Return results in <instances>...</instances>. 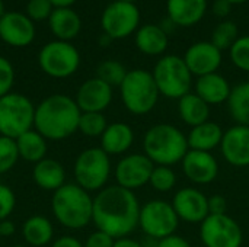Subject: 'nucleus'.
Wrapping results in <instances>:
<instances>
[{"label": "nucleus", "mask_w": 249, "mask_h": 247, "mask_svg": "<svg viewBox=\"0 0 249 247\" xmlns=\"http://www.w3.org/2000/svg\"><path fill=\"white\" fill-rule=\"evenodd\" d=\"M178 114L190 128L210 121V106L194 92H190L178 100Z\"/></svg>", "instance_id": "obj_27"}, {"label": "nucleus", "mask_w": 249, "mask_h": 247, "mask_svg": "<svg viewBox=\"0 0 249 247\" xmlns=\"http://www.w3.org/2000/svg\"><path fill=\"white\" fill-rule=\"evenodd\" d=\"M193 76L201 77L217 73L222 64V51L210 41H200L188 47L182 57Z\"/></svg>", "instance_id": "obj_18"}, {"label": "nucleus", "mask_w": 249, "mask_h": 247, "mask_svg": "<svg viewBox=\"0 0 249 247\" xmlns=\"http://www.w3.org/2000/svg\"><path fill=\"white\" fill-rule=\"evenodd\" d=\"M51 211L63 227L82 230L92 223L93 198L77 183H66L53 194Z\"/></svg>", "instance_id": "obj_4"}, {"label": "nucleus", "mask_w": 249, "mask_h": 247, "mask_svg": "<svg viewBox=\"0 0 249 247\" xmlns=\"http://www.w3.org/2000/svg\"><path fill=\"white\" fill-rule=\"evenodd\" d=\"M112 87L98 77L88 79L76 93V103L82 112H104L112 102Z\"/></svg>", "instance_id": "obj_19"}, {"label": "nucleus", "mask_w": 249, "mask_h": 247, "mask_svg": "<svg viewBox=\"0 0 249 247\" xmlns=\"http://www.w3.org/2000/svg\"><path fill=\"white\" fill-rule=\"evenodd\" d=\"M223 159L233 167L244 169L249 166V127L235 124L223 134L220 144Z\"/></svg>", "instance_id": "obj_17"}, {"label": "nucleus", "mask_w": 249, "mask_h": 247, "mask_svg": "<svg viewBox=\"0 0 249 247\" xmlns=\"http://www.w3.org/2000/svg\"><path fill=\"white\" fill-rule=\"evenodd\" d=\"M229 55L235 67L249 73V35L238 38L229 49Z\"/></svg>", "instance_id": "obj_36"}, {"label": "nucleus", "mask_w": 249, "mask_h": 247, "mask_svg": "<svg viewBox=\"0 0 249 247\" xmlns=\"http://www.w3.org/2000/svg\"><path fill=\"white\" fill-rule=\"evenodd\" d=\"M153 169V162L144 153H131L120 159L115 165L114 176L118 186L134 192L144 185H149Z\"/></svg>", "instance_id": "obj_13"}, {"label": "nucleus", "mask_w": 249, "mask_h": 247, "mask_svg": "<svg viewBox=\"0 0 249 247\" xmlns=\"http://www.w3.org/2000/svg\"><path fill=\"white\" fill-rule=\"evenodd\" d=\"M223 134H225V130L217 122L207 121L190 130L187 135L188 147L190 150L212 153L213 150L220 147Z\"/></svg>", "instance_id": "obj_24"}, {"label": "nucleus", "mask_w": 249, "mask_h": 247, "mask_svg": "<svg viewBox=\"0 0 249 247\" xmlns=\"http://www.w3.org/2000/svg\"><path fill=\"white\" fill-rule=\"evenodd\" d=\"M50 29L58 41H71L82 29V19L71 7H55L48 19Z\"/></svg>", "instance_id": "obj_25"}, {"label": "nucleus", "mask_w": 249, "mask_h": 247, "mask_svg": "<svg viewBox=\"0 0 249 247\" xmlns=\"http://www.w3.org/2000/svg\"><path fill=\"white\" fill-rule=\"evenodd\" d=\"M54 9L50 0H29L26 4V16L32 22H42L50 19Z\"/></svg>", "instance_id": "obj_37"}, {"label": "nucleus", "mask_w": 249, "mask_h": 247, "mask_svg": "<svg viewBox=\"0 0 249 247\" xmlns=\"http://www.w3.org/2000/svg\"><path fill=\"white\" fill-rule=\"evenodd\" d=\"M111 38L108 36V35H105L104 33V36H101V45H108V44H111Z\"/></svg>", "instance_id": "obj_48"}, {"label": "nucleus", "mask_w": 249, "mask_h": 247, "mask_svg": "<svg viewBox=\"0 0 249 247\" xmlns=\"http://www.w3.org/2000/svg\"><path fill=\"white\" fill-rule=\"evenodd\" d=\"M213 13L219 17H226L231 10H232V4L228 1V0H216L213 3V7H212Z\"/></svg>", "instance_id": "obj_43"}, {"label": "nucleus", "mask_w": 249, "mask_h": 247, "mask_svg": "<svg viewBox=\"0 0 249 247\" xmlns=\"http://www.w3.org/2000/svg\"><path fill=\"white\" fill-rule=\"evenodd\" d=\"M124 108L133 115L150 114L159 102V90L153 74L143 68L130 70L120 86Z\"/></svg>", "instance_id": "obj_5"}, {"label": "nucleus", "mask_w": 249, "mask_h": 247, "mask_svg": "<svg viewBox=\"0 0 249 247\" xmlns=\"http://www.w3.org/2000/svg\"><path fill=\"white\" fill-rule=\"evenodd\" d=\"M239 38V29L238 25L232 20H222L212 33V44L217 47L220 51L223 49H231L232 45L238 41Z\"/></svg>", "instance_id": "obj_32"}, {"label": "nucleus", "mask_w": 249, "mask_h": 247, "mask_svg": "<svg viewBox=\"0 0 249 247\" xmlns=\"http://www.w3.org/2000/svg\"><path fill=\"white\" fill-rule=\"evenodd\" d=\"M152 74L160 96L179 100L191 92L193 74L182 57L163 55L156 63Z\"/></svg>", "instance_id": "obj_7"}, {"label": "nucleus", "mask_w": 249, "mask_h": 247, "mask_svg": "<svg viewBox=\"0 0 249 247\" xmlns=\"http://www.w3.org/2000/svg\"><path fill=\"white\" fill-rule=\"evenodd\" d=\"M114 1H128V3H136L137 0H114Z\"/></svg>", "instance_id": "obj_51"}, {"label": "nucleus", "mask_w": 249, "mask_h": 247, "mask_svg": "<svg viewBox=\"0 0 249 247\" xmlns=\"http://www.w3.org/2000/svg\"><path fill=\"white\" fill-rule=\"evenodd\" d=\"M12 247H29V246H22V245H15V246Z\"/></svg>", "instance_id": "obj_52"}, {"label": "nucleus", "mask_w": 249, "mask_h": 247, "mask_svg": "<svg viewBox=\"0 0 249 247\" xmlns=\"http://www.w3.org/2000/svg\"><path fill=\"white\" fill-rule=\"evenodd\" d=\"M231 4H242V3H245V1H248V0H228Z\"/></svg>", "instance_id": "obj_49"}, {"label": "nucleus", "mask_w": 249, "mask_h": 247, "mask_svg": "<svg viewBox=\"0 0 249 247\" xmlns=\"http://www.w3.org/2000/svg\"><path fill=\"white\" fill-rule=\"evenodd\" d=\"M140 23V10L134 3L112 1L101 16V26L111 39H123L137 31Z\"/></svg>", "instance_id": "obj_12"}, {"label": "nucleus", "mask_w": 249, "mask_h": 247, "mask_svg": "<svg viewBox=\"0 0 249 247\" xmlns=\"http://www.w3.org/2000/svg\"><path fill=\"white\" fill-rule=\"evenodd\" d=\"M200 247H204V246H200Z\"/></svg>", "instance_id": "obj_53"}, {"label": "nucleus", "mask_w": 249, "mask_h": 247, "mask_svg": "<svg viewBox=\"0 0 249 247\" xmlns=\"http://www.w3.org/2000/svg\"><path fill=\"white\" fill-rule=\"evenodd\" d=\"M32 179L39 189L54 194L66 185V169L58 160L45 157L34 165Z\"/></svg>", "instance_id": "obj_22"}, {"label": "nucleus", "mask_w": 249, "mask_h": 247, "mask_svg": "<svg viewBox=\"0 0 249 247\" xmlns=\"http://www.w3.org/2000/svg\"><path fill=\"white\" fill-rule=\"evenodd\" d=\"M228 109L235 124L249 127V82H242L232 87Z\"/></svg>", "instance_id": "obj_30"}, {"label": "nucleus", "mask_w": 249, "mask_h": 247, "mask_svg": "<svg viewBox=\"0 0 249 247\" xmlns=\"http://www.w3.org/2000/svg\"><path fill=\"white\" fill-rule=\"evenodd\" d=\"M114 245H115L114 237H111L109 234L101 230H96L86 239L83 247H114Z\"/></svg>", "instance_id": "obj_40"}, {"label": "nucleus", "mask_w": 249, "mask_h": 247, "mask_svg": "<svg viewBox=\"0 0 249 247\" xmlns=\"http://www.w3.org/2000/svg\"><path fill=\"white\" fill-rule=\"evenodd\" d=\"M15 233H16V226L13 221H10L9 218L0 221V237H12Z\"/></svg>", "instance_id": "obj_45"}, {"label": "nucleus", "mask_w": 249, "mask_h": 247, "mask_svg": "<svg viewBox=\"0 0 249 247\" xmlns=\"http://www.w3.org/2000/svg\"><path fill=\"white\" fill-rule=\"evenodd\" d=\"M19 159L16 141L13 138L0 135V175L12 170Z\"/></svg>", "instance_id": "obj_35"}, {"label": "nucleus", "mask_w": 249, "mask_h": 247, "mask_svg": "<svg viewBox=\"0 0 249 247\" xmlns=\"http://www.w3.org/2000/svg\"><path fill=\"white\" fill-rule=\"evenodd\" d=\"M149 185L156 192L160 194L171 192L177 186V173L169 166H155L150 175Z\"/></svg>", "instance_id": "obj_34"}, {"label": "nucleus", "mask_w": 249, "mask_h": 247, "mask_svg": "<svg viewBox=\"0 0 249 247\" xmlns=\"http://www.w3.org/2000/svg\"><path fill=\"white\" fill-rule=\"evenodd\" d=\"M22 236L29 247H44L54 237V226L44 215H31L22 226Z\"/></svg>", "instance_id": "obj_28"}, {"label": "nucleus", "mask_w": 249, "mask_h": 247, "mask_svg": "<svg viewBox=\"0 0 249 247\" xmlns=\"http://www.w3.org/2000/svg\"><path fill=\"white\" fill-rule=\"evenodd\" d=\"M184 176L194 185H210L219 176V162L213 153L188 150L181 162Z\"/></svg>", "instance_id": "obj_15"}, {"label": "nucleus", "mask_w": 249, "mask_h": 247, "mask_svg": "<svg viewBox=\"0 0 249 247\" xmlns=\"http://www.w3.org/2000/svg\"><path fill=\"white\" fill-rule=\"evenodd\" d=\"M128 71L125 70L124 64L117 60H105L96 67V77L111 87H120Z\"/></svg>", "instance_id": "obj_31"}, {"label": "nucleus", "mask_w": 249, "mask_h": 247, "mask_svg": "<svg viewBox=\"0 0 249 247\" xmlns=\"http://www.w3.org/2000/svg\"><path fill=\"white\" fill-rule=\"evenodd\" d=\"M16 207V195L10 186L0 183V221L7 220Z\"/></svg>", "instance_id": "obj_39"}, {"label": "nucleus", "mask_w": 249, "mask_h": 247, "mask_svg": "<svg viewBox=\"0 0 249 247\" xmlns=\"http://www.w3.org/2000/svg\"><path fill=\"white\" fill-rule=\"evenodd\" d=\"M136 45L140 52L155 57L166 51L169 45V38H168V33L159 25L149 23L137 29Z\"/></svg>", "instance_id": "obj_26"}, {"label": "nucleus", "mask_w": 249, "mask_h": 247, "mask_svg": "<svg viewBox=\"0 0 249 247\" xmlns=\"http://www.w3.org/2000/svg\"><path fill=\"white\" fill-rule=\"evenodd\" d=\"M35 105L22 93L10 92L0 98V135L16 140L34 128Z\"/></svg>", "instance_id": "obj_8"}, {"label": "nucleus", "mask_w": 249, "mask_h": 247, "mask_svg": "<svg viewBox=\"0 0 249 247\" xmlns=\"http://www.w3.org/2000/svg\"><path fill=\"white\" fill-rule=\"evenodd\" d=\"M4 15V6H3V0H0V17Z\"/></svg>", "instance_id": "obj_50"}, {"label": "nucleus", "mask_w": 249, "mask_h": 247, "mask_svg": "<svg viewBox=\"0 0 249 247\" xmlns=\"http://www.w3.org/2000/svg\"><path fill=\"white\" fill-rule=\"evenodd\" d=\"M53 3L54 7H70L71 4H74L77 0H50Z\"/></svg>", "instance_id": "obj_47"}, {"label": "nucleus", "mask_w": 249, "mask_h": 247, "mask_svg": "<svg viewBox=\"0 0 249 247\" xmlns=\"http://www.w3.org/2000/svg\"><path fill=\"white\" fill-rule=\"evenodd\" d=\"M168 17L177 26H193L198 23L207 10V0H168Z\"/></svg>", "instance_id": "obj_23"}, {"label": "nucleus", "mask_w": 249, "mask_h": 247, "mask_svg": "<svg viewBox=\"0 0 249 247\" xmlns=\"http://www.w3.org/2000/svg\"><path fill=\"white\" fill-rule=\"evenodd\" d=\"M200 239L204 247H241L244 231L239 223L228 214L209 215L200 224Z\"/></svg>", "instance_id": "obj_11"}, {"label": "nucleus", "mask_w": 249, "mask_h": 247, "mask_svg": "<svg viewBox=\"0 0 249 247\" xmlns=\"http://www.w3.org/2000/svg\"><path fill=\"white\" fill-rule=\"evenodd\" d=\"M0 38L15 48L28 47L35 39V25L20 12H7L0 17Z\"/></svg>", "instance_id": "obj_16"}, {"label": "nucleus", "mask_w": 249, "mask_h": 247, "mask_svg": "<svg viewBox=\"0 0 249 247\" xmlns=\"http://www.w3.org/2000/svg\"><path fill=\"white\" fill-rule=\"evenodd\" d=\"M114 247H144L143 243L131 239V237H123V239H117Z\"/></svg>", "instance_id": "obj_46"}, {"label": "nucleus", "mask_w": 249, "mask_h": 247, "mask_svg": "<svg viewBox=\"0 0 249 247\" xmlns=\"http://www.w3.org/2000/svg\"><path fill=\"white\" fill-rule=\"evenodd\" d=\"M172 207L179 221L201 224L209 214V197L197 188H181L172 198Z\"/></svg>", "instance_id": "obj_14"}, {"label": "nucleus", "mask_w": 249, "mask_h": 247, "mask_svg": "<svg viewBox=\"0 0 249 247\" xmlns=\"http://www.w3.org/2000/svg\"><path fill=\"white\" fill-rule=\"evenodd\" d=\"M38 66L50 77L67 79L77 71L80 66V54L73 44L55 39L41 48L38 54Z\"/></svg>", "instance_id": "obj_9"}, {"label": "nucleus", "mask_w": 249, "mask_h": 247, "mask_svg": "<svg viewBox=\"0 0 249 247\" xmlns=\"http://www.w3.org/2000/svg\"><path fill=\"white\" fill-rule=\"evenodd\" d=\"M16 147L19 157L29 163H38L47 157L48 151V140L41 135L36 130H29L16 140Z\"/></svg>", "instance_id": "obj_29"}, {"label": "nucleus", "mask_w": 249, "mask_h": 247, "mask_svg": "<svg viewBox=\"0 0 249 247\" xmlns=\"http://www.w3.org/2000/svg\"><path fill=\"white\" fill-rule=\"evenodd\" d=\"M15 84V68L12 63L0 55V98L9 95Z\"/></svg>", "instance_id": "obj_38"}, {"label": "nucleus", "mask_w": 249, "mask_h": 247, "mask_svg": "<svg viewBox=\"0 0 249 247\" xmlns=\"http://www.w3.org/2000/svg\"><path fill=\"white\" fill-rule=\"evenodd\" d=\"M139 227L149 239L160 240L177 233L179 218L171 202L163 199H152L140 208Z\"/></svg>", "instance_id": "obj_10"}, {"label": "nucleus", "mask_w": 249, "mask_h": 247, "mask_svg": "<svg viewBox=\"0 0 249 247\" xmlns=\"http://www.w3.org/2000/svg\"><path fill=\"white\" fill-rule=\"evenodd\" d=\"M108 125L109 124L104 112H82L77 131H80L83 135L90 138H96V137L101 138V135L105 132Z\"/></svg>", "instance_id": "obj_33"}, {"label": "nucleus", "mask_w": 249, "mask_h": 247, "mask_svg": "<svg viewBox=\"0 0 249 247\" xmlns=\"http://www.w3.org/2000/svg\"><path fill=\"white\" fill-rule=\"evenodd\" d=\"M140 202L133 191L118 185L105 186L93 198L92 223L111 237L123 239L139 227Z\"/></svg>", "instance_id": "obj_1"}, {"label": "nucleus", "mask_w": 249, "mask_h": 247, "mask_svg": "<svg viewBox=\"0 0 249 247\" xmlns=\"http://www.w3.org/2000/svg\"><path fill=\"white\" fill-rule=\"evenodd\" d=\"M51 247H83V243L73 236H61L53 242Z\"/></svg>", "instance_id": "obj_44"}, {"label": "nucleus", "mask_w": 249, "mask_h": 247, "mask_svg": "<svg viewBox=\"0 0 249 247\" xmlns=\"http://www.w3.org/2000/svg\"><path fill=\"white\" fill-rule=\"evenodd\" d=\"M231 92L232 87L229 82L219 73L201 76L194 84V93L198 95L209 106L228 103Z\"/></svg>", "instance_id": "obj_20"}, {"label": "nucleus", "mask_w": 249, "mask_h": 247, "mask_svg": "<svg viewBox=\"0 0 249 247\" xmlns=\"http://www.w3.org/2000/svg\"><path fill=\"white\" fill-rule=\"evenodd\" d=\"M134 144V131L125 122H112L101 135V148L111 156L125 154Z\"/></svg>", "instance_id": "obj_21"}, {"label": "nucleus", "mask_w": 249, "mask_h": 247, "mask_svg": "<svg viewBox=\"0 0 249 247\" xmlns=\"http://www.w3.org/2000/svg\"><path fill=\"white\" fill-rule=\"evenodd\" d=\"M228 201L223 195H212L209 197V214L210 215H222L228 214Z\"/></svg>", "instance_id": "obj_41"}, {"label": "nucleus", "mask_w": 249, "mask_h": 247, "mask_svg": "<svg viewBox=\"0 0 249 247\" xmlns=\"http://www.w3.org/2000/svg\"><path fill=\"white\" fill-rule=\"evenodd\" d=\"M187 135L172 124L152 125L143 138V153L155 166H175L188 153Z\"/></svg>", "instance_id": "obj_3"}, {"label": "nucleus", "mask_w": 249, "mask_h": 247, "mask_svg": "<svg viewBox=\"0 0 249 247\" xmlns=\"http://www.w3.org/2000/svg\"><path fill=\"white\" fill-rule=\"evenodd\" d=\"M111 157L101 147L85 148L74 160V183L88 192L102 191L111 176Z\"/></svg>", "instance_id": "obj_6"}, {"label": "nucleus", "mask_w": 249, "mask_h": 247, "mask_svg": "<svg viewBox=\"0 0 249 247\" xmlns=\"http://www.w3.org/2000/svg\"><path fill=\"white\" fill-rule=\"evenodd\" d=\"M80 115L73 98L63 93L50 95L35 106L34 130L48 141H60L77 132Z\"/></svg>", "instance_id": "obj_2"}, {"label": "nucleus", "mask_w": 249, "mask_h": 247, "mask_svg": "<svg viewBox=\"0 0 249 247\" xmlns=\"http://www.w3.org/2000/svg\"><path fill=\"white\" fill-rule=\"evenodd\" d=\"M156 247H191V245L185 237L175 233L160 240H156Z\"/></svg>", "instance_id": "obj_42"}]
</instances>
